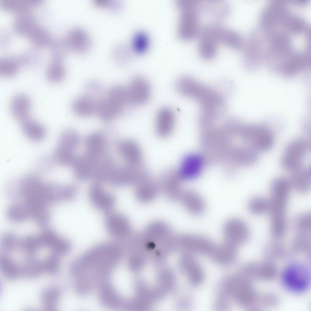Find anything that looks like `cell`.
Masks as SVG:
<instances>
[{
  "label": "cell",
  "mask_w": 311,
  "mask_h": 311,
  "mask_svg": "<svg viewBox=\"0 0 311 311\" xmlns=\"http://www.w3.org/2000/svg\"><path fill=\"white\" fill-rule=\"evenodd\" d=\"M89 195L91 203L99 210L109 212L114 206L115 200L114 197L106 192L98 183L91 186Z\"/></svg>",
  "instance_id": "cell-17"
},
{
  "label": "cell",
  "mask_w": 311,
  "mask_h": 311,
  "mask_svg": "<svg viewBox=\"0 0 311 311\" xmlns=\"http://www.w3.org/2000/svg\"><path fill=\"white\" fill-rule=\"evenodd\" d=\"M8 218L14 222H19L30 218V213L26 203H15L8 208L6 212Z\"/></svg>",
  "instance_id": "cell-31"
},
{
  "label": "cell",
  "mask_w": 311,
  "mask_h": 311,
  "mask_svg": "<svg viewBox=\"0 0 311 311\" xmlns=\"http://www.w3.org/2000/svg\"><path fill=\"white\" fill-rule=\"evenodd\" d=\"M105 143L104 137L102 133L93 132L87 139L86 152L96 156H101L104 153Z\"/></svg>",
  "instance_id": "cell-29"
},
{
  "label": "cell",
  "mask_w": 311,
  "mask_h": 311,
  "mask_svg": "<svg viewBox=\"0 0 311 311\" xmlns=\"http://www.w3.org/2000/svg\"><path fill=\"white\" fill-rule=\"evenodd\" d=\"M105 223L108 231L114 237L123 236L128 230V224L126 219L118 214L108 215L106 218Z\"/></svg>",
  "instance_id": "cell-21"
},
{
  "label": "cell",
  "mask_w": 311,
  "mask_h": 311,
  "mask_svg": "<svg viewBox=\"0 0 311 311\" xmlns=\"http://www.w3.org/2000/svg\"><path fill=\"white\" fill-rule=\"evenodd\" d=\"M80 141L79 136L75 131L67 130L63 132L55 151L54 159L63 165L72 164L75 157L73 152Z\"/></svg>",
  "instance_id": "cell-8"
},
{
  "label": "cell",
  "mask_w": 311,
  "mask_h": 311,
  "mask_svg": "<svg viewBox=\"0 0 311 311\" xmlns=\"http://www.w3.org/2000/svg\"><path fill=\"white\" fill-rule=\"evenodd\" d=\"M223 232L225 241L236 246L247 241L250 236L247 225L242 220L237 218L230 219L225 222Z\"/></svg>",
  "instance_id": "cell-10"
},
{
  "label": "cell",
  "mask_w": 311,
  "mask_h": 311,
  "mask_svg": "<svg viewBox=\"0 0 311 311\" xmlns=\"http://www.w3.org/2000/svg\"><path fill=\"white\" fill-rule=\"evenodd\" d=\"M21 122L22 130L28 138L33 141H39L44 138L46 131L41 124L29 118Z\"/></svg>",
  "instance_id": "cell-25"
},
{
  "label": "cell",
  "mask_w": 311,
  "mask_h": 311,
  "mask_svg": "<svg viewBox=\"0 0 311 311\" xmlns=\"http://www.w3.org/2000/svg\"><path fill=\"white\" fill-rule=\"evenodd\" d=\"M127 89L132 106L143 105L150 98V86L147 80L143 77L137 76L133 78Z\"/></svg>",
  "instance_id": "cell-11"
},
{
  "label": "cell",
  "mask_w": 311,
  "mask_h": 311,
  "mask_svg": "<svg viewBox=\"0 0 311 311\" xmlns=\"http://www.w3.org/2000/svg\"><path fill=\"white\" fill-rule=\"evenodd\" d=\"M11 111L13 117L21 122L29 118L31 102L25 94H19L12 99L11 104Z\"/></svg>",
  "instance_id": "cell-20"
},
{
  "label": "cell",
  "mask_w": 311,
  "mask_h": 311,
  "mask_svg": "<svg viewBox=\"0 0 311 311\" xmlns=\"http://www.w3.org/2000/svg\"><path fill=\"white\" fill-rule=\"evenodd\" d=\"M182 180L178 170L170 168L165 170L161 174L159 182L165 189L178 191Z\"/></svg>",
  "instance_id": "cell-26"
},
{
  "label": "cell",
  "mask_w": 311,
  "mask_h": 311,
  "mask_svg": "<svg viewBox=\"0 0 311 311\" xmlns=\"http://www.w3.org/2000/svg\"><path fill=\"white\" fill-rule=\"evenodd\" d=\"M224 27L216 23L208 24L202 29L199 44L201 56L205 59H210L215 55L218 43L221 41Z\"/></svg>",
  "instance_id": "cell-6"
},
{
  "label": "cell",
  "mask_w": 311,
  "mask_h": 311,
  "mask_svg": "<svg viewBox=\"0 0 311 311\" xmlns=\"http://www.w3.org/2000/svg\"><path fill=\"white\" fill-rule=\"evenodd\" d=\"M292 172L290 177L288 179L291 187L300 193H306L308 192L311 186L310 168L301 166Z\"/></svg>",
  "instance_id": "cell-19"
},
{
  "label": "cell",
  "mask_w": 311,
  "mask_h": 311,
  "mask_svg": "<svg viewBox=\"0 0 311 311\" xmlns=\"http://www.w3.org/2000/svg\"><path fill=\"white\" fill-rule=\"evenodd\" d=\"M18 70V65L14 62H5L1 64L0 69L1 76L6 77L14 76Z\"/></svg>",
  "instance_id": "cell-45"
},
{
  "label": "cell",
  "mask_w": 311,
  "mask_h": 311,
  "mask_svg": "<svg viewBox=\"0 0 311 311\" xmlns=\"http://www.w3.org/2000/svg\"><path fill=\"white\" fill-rule=\"evenodd\" d=\"M248 207L252 213L260 215L268 212L269 200L261 197H255L249 201Z\"/></svg>",
  "instance_id": "cell-39"
},
{
  "label": "cell",
  "mask_w": 311,
  "mask_h": 311,
  "mask_svg": "<svg viewBox=\"0 0 311 311\" xmlns=\"http://www.w3.org/2000/svg\"><path fill=\"white\" fill-rule=\"evenodd\" d=\"M180 91L184 96L197 99L206 109L214 107L220 99L219 96L213 91L198 83L190 77L182 82Z\"/></svg>",
  "instance_id": "cell-5"
},
{
  "label": "cell",
  "mask_w": 311,
  "mask_h": 311,
  "mask_svg": "<svg viewBox=\"0 0 311 311\" xmlns=\"http://www.w3.org/2000/svg\"><path fill=\"white\" fill-rule=\"evenodd\" d=\"M244 134L250 147L257 152L267 150L273 145V135L269 130L264 128L250 126L245 128Z\"/></svg>",
  "instance_id": "cell-9"
},
{
  "label": "cell",
  "mask_w": 311,
  "mask_h": 311,
  "mask_svg": "<svg viewBox=\"0 0 311 311\" xmlns=\"http://www.w3.org/2000/svg\"><path fill=\"white\" fill-rule=\"evenodd\" d=\"M120 254L116 245L105 243L94 247L75 260L70 270L77 277V290L87 294L106 279L117 265Z\"/></svg>",
  "instance_id": "cell-1"
},
{
  "label": "cell",
  "mask_w": 311,
  "mask_h": 311,
  "mask_svg": "<svg viewBox=\"0 0 311 311\" xmlns=\"http://www.w3.org/2000/svg\"><path fill=\"white\" fill-rule=\"evenodd\" d=\"M184 205L191 213L200 215L204 211L205 205L202 197L198 193L192 191L184 192L182 196Z\"/></svg>",
  "instance_id": "cell-23"
},
{
  "label": "cell",
  "mask_w": 311,
  "mask_h": 311,
  "mask_svg": "<svg viewBox=\"0 0 311 311\" xmlns=\"http://www.w3.org/2000/svg\"><path fill=\"white\" fill-rule=\"evenodd\" d=\"M221 41L234 50H239L243 47L244 41L242 36L234 30L224 28L222 32Z\"/></svg>",
  "instance_id": "cell-34"
},
{
  "label": "cell",
  "mask_w": 311,
  "mask_h": 311,
  "mask_svg": "<svg viewBox=\"0 0 311 311\" xmlns=\"http://www.w3.org/2000/svg\"><path fill=\"white\" fill-rule=\"evenodd\" d=\"M1 269L4 276L10 280L16 279L20 275L19 267L7 255L3 254L0 258Z\"/></svg>",
  "instance_id": "cell-33"
},
{
  "label": "cell",
  "mask_w": 311,
  "mask_h": 311,
  "mask_svg": "<svg viewBox=\"0 0 311 311\" xmlns=\"http://www.w3.org/2000/svg\"><path fill=\"white\" fill-rule=\"evenodd\" d=\"M175 121V114L171 109L168 107L161 108L156 118V129L158 135L163 138L169 136L173 130Z\"/></svg>",
  "instance_id": "cell-16"
},
{
  "label": "cell",
  "mask_w": 311,
  "mask_h": 311,
  "mask_svg": "<svg viewBox=\"0 0 311 311\" xmlns=\"http://www.w3.org/2000/svg\"><path fill=\"white\" fill-rule=\"evenodd\" d=\"M181 11L179 32L184 39L195 37L199 31V5L197 0H183L178 4Z\"/></svg>",
  "instance_id": "cell-3"
},
{
  "label": "cell",
  "mask_w": 311,
  "mask_h": 311,
  "mask_svg": "<svg viewBox=\"0 0 311 311\" xmlns=\"http://www.w3.org/2000/svg\"><path fill=\"white\" fill-rule=\"evenodd\" d=\"M99 299L104 306L117 309L121 305V299L115 289L110 284L104 285L99 293Z\"/></svg>",
  "instance_id": "cell-27"
},
{
  "label": "cell",
  "mask_w": 311,
  "mask_h": 311,
  "mask_svg": "<svg viewBox=\"0 0 311 311\" xmlns=\"http://www.w3.org/2000/svg\"><path fill=\"white\" fill-rule=\"evenodd\" d=\"M291 187L288 179L279 177L272 182L269 209L271 217V230L273 233L280 234L286 231L285 212Z\"/></svg>",
  "instance_id": "cell-2"
},
{
  "label": "cell",
  "mask_w": 311,
  "mask_h": 311,
  "mask_svg": "<svg viewBox=\"0 0 311 311\" xmlns=\"http://www.w3.org/2000/svg\"><path fill=\"white\" fill-rule=\"evenodd\" d=\"M97 103L92 99L84 95L75 99L72 103V110L79 116L87 117L96 112Z\"/></svg>",
  "instance_id": "cell-22"
},
{
  "label": "cell",
  "mask_w": 311,
  "mask_h": 311,
  "mask_svg": "<svg viewBox=\"0 0 311 311\" xmlns=\"http://www.w3.org/2000/svg\"><path fill=\"white\" fill-rule=\"evenodd\" d=\"M85 95L89 97L97 103L103 97V89L102 85L95 80L89 81L86 84Z\"/></svg>",
  "instance_id": "cell-41"
},
{
  "label": "cell",
  "mask_w": 311,
  "mask_h": 311,
  "mask_svg": "<svg viewBox=\"0 0 311 311\" xmlns=\"http://www.w3.org/2000/svg\"><path fill=\"white\" fill-rule=\"evenodd\" d=\"M70 44L73 49L80 53L86 52L90 48L91 41L88 35L83 30L76 29L70 36Z\"/></svg>",
  "instance_id": "cell-28"
},
{
  "label": "cell",
  "mask_w": 311,
  "mask_h": 311,
  "mask_svg": "<svg viewBox=\"0 0 311 311\" xmlns=\"http://www.w3.org/2000/svg\"><path fill=\"white\" fill-rule=\"evenodd\" d=\"M181 239L183 245L194 253L211 255L216 246L208 238L197 234L184 235Z\"/></svg>",
  "instance_id": "cell-14"
},
{
  "label": "cell",
  "mask_w": 311,
  "mask_h": 311,
  "mask_svg": "<svg viewBox=\"0 0 311 311\" xmlns=\"http://www.w3.org/2000/svg\"><path fill=\"white\" fill-rule=\"evenodd\" d=\"M60 296V292L56 287H50L44 289L41 294V299L45 309L49 311L55 310Z\"/></svg>",
  "instance_id": "cell-32"
},
{
  "label": "cell",
  "mask_w": 311,
  "mask_h": 311,
  "mask_svg": "<svg viewBox=\"0 0 311 311\" xmlns=\"http://www.w3.org/2000/svg\"><path fill=\"white\" fill-rule=\"evenodd\" d=\"M201 12L209 15L217 19L226 17L231 10L229 4L222 0H200Z\"/></svg>",
  "instance_id": "cell-18"
},
{
  "label": "cell",
  "mask_w": 311,
  "mask_h": 311,
  "mask_svg": "<svg viewBox=\"0 0 311 311\" xmlns=\"http://www.w3.org/2000/svg\"><path fill=\"white\" fill-rule=\"evenodd\" d=\"M19 240L11 232H7L3 235L1 241V247L4 254L7 255L19 248Z\"/></svg>",
  "instance_id": "cell-40"
},
{
  "label": "cell",
  "mask_w": 311,
  "mask_h": 311,
  "mask_svg": "<svg viewBox=\"0 0 311 311\" xmlns=\"http://www.w3.org/2000/svg\"><path fill=\"white\" fill-rule=\"evenodd\" d=\"M236 247L225 241L220 245H216L211 255L217 262L222 264L229 263L234 259Z\"/></svg>",
  "instance_id": "cell-24"
},
{
  "label": "cell",
  "mask_w": 311,
  "mask_h": 311,
  "mask_svg": "<svg viewBox=\"0 0 311 311\" xmlns=\"http://www.w3.org/2000/svg\"><path fill=\"white\" fill-rule=\"evenodd\" d=\"M202 165V159L199 156L189 154L183 158L177 170L182 179H192L199 175Z\"/></svg>",
  "instance_id": "cell-15"
},
{
  "label": "cell",
  "mask_w": 311,
  "mask_h": 311,
  "mask_svg": "<svg viewBox=\"0 0 311 311\" xmlns=\"http://www.w3.org/2000/svg\"><path fill=\"white\" fill-rule=\"evenodd\" d=\"M309 148L308 142L303 138H297L291 142L285 148L282 157V167L292 171L301 166Z\"/></svg>",
  "instance_id": "cell-7"
},
{
  "label": "cell",
  "mask_w": 311,
  "mask_h": 311,
  "mask_svg": "<svg viewBox=\"0 0 311 311\" xmlns=\"http://www.w3.org/2000/svg\"><path fill=\"white\" fill-rule=\"evenodd\" d=\"M114 108L117 115H124L128 111L131 105L127 88L120 85H115L110 89L107 97Z\"/></svg>",
  "instance_id": "cell-12"
},
{
  "label": "cell",
  "mask_w": 311,
  "mask_h": 311,
  "mask_svg": "<svg viewBox=\"0 0 311 311\" xmlns=\"http://www.w3.org/2000/svg\"><path fill=\"white\" fill-rule=\"evenodd\" d=\"M65 70L61 65L55 64L48 69L46 76L50 82L56 83L63 80L65 76Z\"/></svg>",
  "instance_id": "cell-43"
},
{
  "label": "cell",
  "mask_w": 311,
  "mask_h": 311,
  "mask_svg": "<svg viewBox=\"0 0 311 311\" xmlns=\"http://www.w3.org/2000/svg\"><path fill=\"white\" fill-rule=\"evenodd\" d=\"M42 248L38 235H29L20 240L19 248L27 254L34 255Z\"/></svg>",
  "instance_id": "cell-38"
},
{
  "label": "cell",
  "mask_w": 311,
  "mask_h": 311,
  "mask_svg": "<svg viewBox=\"0 0 311 311\" xmlns=\"http://www.w3.org/2000/svg\"><path fill=\"white\" fill-rule=\"evenodd\" d=\"M118 149L127 165L134 167L144 165L142 151L135 141L129 139L123 140L118 144Z\"/></svg>",
  "instance_id": "cell-13"
},
{
  "label": "cell",
  "mask_w": 311,
  "mask_h": 311,
  "mask_svg": "<svg viewBox=\"0 0 311 311\" xmlns=\"http://www.w3.org/2000/svg\"><path fill=\"white\" fill-rule=\"evenodd\" d=\"M95 3L98 6L111 7L113 9H117L119 8V5L117 4V2H113V1L111 0H96L95 1Z\"/></svg>",
  "instance_id": "cell-46"
},
{
  "label": "cell",
  "mask_w": 311,
  "mask_h": 311,
  "mask_svg": "<svg viewBox=\"0 0 311 311\" xmlns=\"http://www.w3.org/2000/svg\"><path fill=\"white\" fill-rule=\"evenodd\" d=\"M149 46V37L146 32L142 31L136 32L132 40V46L134 52L138 54H143L148 50Z\"/></svg>",
  "instance_id": "cell-37"
},
{
  "label": "cell",
  "mask_w": 311,
  "mask_h": 311,
  "mask_svg": "<svg viewBox=\"0 0 311 311\" xmlns=\"http://www.w3.org/2000/svg\"><path fill=\"white\" fill-rule=\"evenodd\" d=\"M59 255L52 252L49 256L42 261L44 272L50 274H54L58 270L60 266Z\"/></svg>",
  "instance_id": "cell-44"
},
{
  "label": "cell",
  "mask_w": 311,
  "mask_h": 311,
  "mask_svg": "<svg viewBox=\"0 0 311 311\" xmlns=\"http://www.w3.org/2000/svg\"><path fill=\"white\" fill-rule=\"evenodd\" d=\"M96 113L101 120L105 122L111 121L117 115L114 108L107 98L104 97L97 103Z\"/></svg>",
  "instance_id": "cell-35"
},
{
  "label": "cell",
  "mask_w": 311,
  "mask_h": 311,
  "mask_svg": "<svg viewBox=\"0 0 311 311\" xmlns=\"http://www.w3.org/2000/svg\"><path fill=\"white\" fill-rule=\"evenodd\" d=\"M186 269L190 280L194 285L200 284L203 278V270L198 263L192 258H189L186 262Z\"/></svg>",
  "instance_id": "cell-36"
},
{
  "label": "cell",
  "mask_w": 311,
  "mask_h": 311,
  "mask_svg": "<svg viewBox=\"0 0 311 311\" xmlns=\"http://www.w3.org/2000/svg\"><path fill=\"white\" fill-rule=\"evenodd\" d=\"M295 227L297 233L311 234L310 214L304 213L298 216L295 221Z\"/></svg>",
  "instance_id": "cell-42"
},
{
  "label": "cell",
  "mask_w": 311,
  "mask_h": 311,
  "mask_svg": "<svg viewBox=\"0 0 311 311\" xmlns=\"http://www.w3.org/2000/svg\"><path fill=\"white\" fill-rule=\"evenodd\" d=\"M20 269V275L28 278L37 277L44 272L42 261L36 259L34 255H28Z\"/></svg>",
  "instance_id": "cell-30"
},
{
  "label": "cell",
  "mask_w": 311,
  "mask_h": 311,
  "mask_svg": "<svg viewBox=\"0 0 311 311\" xmlns=\"http://www.w3.org/2000/svg\"><path fill=\"white\" fill-rule=\"evenodd\" d=\"M282 279L285 286L290 290L296 292H303L310 284V271L303 264H292L284 270Z\"/></svg>",
  "instance_id": "cell-4"
}]
</instances>
